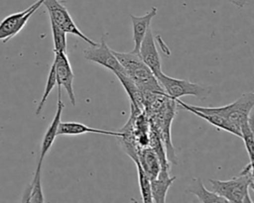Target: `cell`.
Listing matches in <instances>:
<instances>
[{
	"label": "cell",
	"instance_id": "7",
	"mask_svg": "<svg viewBox=\"0 0 254 203\" xmlns=\"http://www.w3.org/2000/svg\"><path fill=\"white\" fill-rule=\"evenodd\" d=\"M83 56L85 59L95 62L111 70L113 73L124 71L112 50L107 46L104 37L101 38L99 44H96L95 46H89L84 49Z\"/></svg>",
	"mask_w": 254,
	"mask_h": 203
},
{
	"label": "cell",
	"instance_id": "8",
	"mask_svg": "<svg viewBox=\"0 0 254 203\" xmlns=\"http://www.w3.org/2000/svg\"><path fill=\"white\" fill-rule=\"evenodd\" d=\"M53 62L55 64L57 85L58 87H64L68 96L70 104L74 107L76 105L75 95L72 86L74 75L66 52L55 51V59Z\"/></svg>",
	"mask_w": 254,
	"mask_h": 203
},
{
	"label": "cell",
	"instance_id": "15",
	"mask_svg": "<svg viewBox=\"0 0 254 203\" xmlns=\"http://www.w3.org/2000/svg\"><path fill=\"white\" fill-rule=\"evenodd\" d=\"M145 173L150 180L154 179L161 169V162L157 152L150 147L140 148L138 151V159Z\"/></svg>",
	"mask_w": 254,
	"mask_h": 203
},
{
	"label": "cell",
	"instance_id": "3",
	"mask_svg": "<svg viewBox=\"0 0 254 203\" xmlns=\"http://www.w3.org/2000/svg\"><path fill=\"white\" fill-rule=\"evenodd\" d=\"M156 77L163 87L165 93L172 99H178L183 96L191 95L202 100L206 98L212 90L211 87L208 86L190 82L186 79H178L168 76L163 71Z\"/></svg>",
	"mask_w": 254,
	"mask_h": 203
},
{
	"label": "cell",
	"instance_id": "16",
	"mask_svg": "<svg viewBox=\"0 0 254 203\" xmlns=\"http://www.w3.org/2000/svg\"><path fill=\"white\" fill-rule=\"evenodd\" d=\"M186 191L193 194L197 198L198 202L201 203H227L224 198H222L212 190H208L207 188H205L200 178H193Z\"/></svg>",
	"mask_w": 254,
	"mask_h": 203
},
{
	"label": "cell",
	"instance_id": "5",
	"mask_svg": "<svg viewBox=\"0 0 254 203\" xmlns=\"http://www.w3.org/2000/svg\"><path fill=\"white\" fill-rule=\"evenodd\" d=\"M49 14L50 21H53L55 24H57L61 29H63L66 34H72L78 38H80L82 41L87 43L89 46H95L97 43L89 39L87 36H85L79 28L76 26L74 21L72 20L69 12L64 5L62 1L59 0H44L43 4Z\"/></svg>",
	"mask_w": 254,
	"mask_h": 203
},
{
	"label": "cell",
	"instance_id": "9",
	"mask_svg": "<svg viewBox=\"0 0 254 203\" xmlns=\"http://www.w3.org/2000/svg\"><path fill=\"white\" fill-rule=\"evenodd\" d=\"M175 100H176V103L179 104L182 108H184L185 110L191 112L192 114L196 115L197 117L207 121L209 124L216 127L217 129L224 130L230 134H233L236 137L241 138V132L239 129H237L234 125H232L229 121H227L222 116L210 111L208 107H198L195 105H190V104H187V103L181 101L179 98L175 99Z\"/></svg>",
	"mask_w": 254,
	"mask_h": 203
},
{
	"label": "cell",
	"instance_id": "10",
	"mask_svg": "<svg viewBox=\"0 0 254 203\" xmlns=\"http://www.w3.org/2000/svg\"><path fill=\"white\" fill-rule=\"evenodd\" d=\"M138 54L156 76L162 72L161 58H160V54L156 46V40L153 35V31L151 27L148 29L140 45Z\"/></svg>",
	"mask_w": 254,
	"mask_h": 203
},
{
	"label": "cell",
	"instance_id": "13",
	"mask_svg": "<svg viewBox=\"0 0 254 203\" xmlns=\"http://www.w3.org/2000/svg\"><path fill=\"white\" fill-rule=\"evenodd\" d=\"M157 8L152 7L150 11H148L143 16H134L130 15V19L132 22V30H133V41H134V49L132 50L133 52L138 53L140 45L148 31L151 27V22L153 18L157 15Z\"/></svg>",
	"mask_w": 254,
	"mask_h": 203
},
{
	"label": "cell",
	"instance_id": "22",
	"mask_svg": "<svg viewBox=\"0 0 254 203\" xmlns=\"http://www.w3.org/2000/svg\"><path fill=\"white\" fill-rule=\"evenodd\" d=\"M57 85V77H56V70H55V64L53 62L52 66H51V69L49 71V74H48V78H47V83H46V87H45V90H44V93H43V96L39 102V105L36 109V115H40V113L42 112L44 106H45V103L49 97V95L51 94L52 90L55 88V86Z\"/></svg>",
	"mask_w": 254,
	"mask_h": 203
},
{
	"label": "cell",
	"instance_id": "18",
	"mask_svg": "<svg viewBox=\"0 0 254 203\" xmlns=\"http://www.w3.org/2000/svg\"><path fill=\"white\" fill-rule=\"evenodd\" d=\"M41 173L42 169L36 168L33 180L27 187V190L23 195V202H45V197L42 189Z\"/></svg>",
	"mask_w": 254,
	"mask_h": 203
},
{
	"label": "cell",
	"instance_id": "11",
	"mask_svg": "<svg viewBox=\"0 0 254 203\" xmlns=\"http://www.w3.org/2000/svg\"><path fill=\"white\" fill-rule=\"evenodd\" d=\"M64 107V104L62 100V87H58V104H57L56 114L54 116V119H53L51 125L49 126V128L47 129V131L43 137V141L41 144V150H40V156H39V160H38V164H37L36 168L42 169V164H43L44 158H45L46 154L49 152V151L51 150V148L55 142Z\"/></svg>",
	"mask_w": 254,
	"mask_h": 203
},
{
	"label": "cell",
	"instance_id": "4",
	"mask_svg": "<svg viewBox=\"0 0 254 203\" xmlns=\"http://www.w3.org/2000/svg\"><path fill=\"white\" fill-rule=\"evenodd\" d=\"M253 106L254 93L253 91H249L243 93L239 98H237L234 102L228 105L221 107H212L209 108V110L222 116L240 130L241 125L250 118Z\"/></svg>",
	"mask_w": 254,
	"mask_h": 203
},
{
	"label": "cell",
	"instance_id": "23",
	"mask_svg": "<svg viewBox=\"0 0 254 203\" xmlns=\"http://www.w3.org/2000/svg\"><path fill=\"white\" fill-rule=\"evenodd\" d=\"M228 1L238 8H244L249 3V0H228Z\"/></svg>",
	"mask_w": 254,
	"mask_h": 203
},
{
	"label": "cell",
	"instance_id": "12",
	"mask_svg": "<svg viewBox=\"0 0 254 203\" xmlns=\"http://www.w3.org/2000/svg\"><path fill=\"white\" fill-rule=\"evenodd\" d=\"M170 165H162L158 175L151 180L152 200L155 203H165L168 190L175 181L176 176H171L169 173Z\"/></svg>",
	"mask_w": 254,
	"mask_h": 203
},
{
	"label": "cell",
	"instance_id": "20",
	"mask_svg": "<svg viewBox=\"0 0 254 203\" xmlns=\"http://www.w3.org/2000/svg\"><path fill=\"white\" fill-rule=\"evenodd\" d=\"M136 166H137V171H138V182H139V188H140V193L142 200L145 203H150L153 202L152 200V194H151V180L148 177V175L145 173L143 170L142 166L140 165L139 161L136 160L134 161Z\"/></svg>",
	"mask_w": 254,
	"mask_h": 203
},
{
	"label": "cell",
	"instance_id": "21",
	"mask_svg": "<svg viewBox=\"0 0 254 203\" xmlns=\"http://www.w3.org/2000/svg\"><path fill=\"white\" fill-rule=\"evenodd\" d=\"M50 22L54 43V51L66 52V33L53 21Z\"/></svg>",
	"mask_w": 254,
	"mask_h": 203
},
{
	"label": "cell",
	"instance_id": "17",
	"mask_svg": "<svg viewBox=\"0 0 254 203\" xmlns=\"http://www.w3.org/2000/svg\"><path fill=\"white\" fill-rule=\"evenodd\" d=\"M123 88L125 89L127 95L129 96L130 103L136 108L144 111V93L139 89V87L133 82V80L125 73V71H120L114 73Z\"/></svg>",
	"mask_w": 254,
	"mask_h": 203
},
{
	"label": "cell",
	"instance_id": "1",
	"mask_svg": "<svg viewBox=\"0 0 254 203\" xmlns=\"http://www.w3.org/2000/svg\"><path fill=\"white\" fill-rule=\"evenodd\" d=\"M253 163L244 166L237 176L229 180L209 179L210 188L213 192L232 203H253L249 194V188L253 189Z\"/></svg>",
	"mask_w": 254,
	"mask_h": 203
},
{
	"label": "cell",
	"instance_id": "14",
	"mask_svg": "<svg viewBox=\"0 0 254 203\" xmlns=\"http://www.w3.org/2000/svg\"><path fill=\"white\" fill-rule=\"evenodd\" d=\"M83 134H99L113 137H121L123 134L120 131H106L88 127L78 122H60L57 136H77Z\"/></svg>",
	"mask_w": 254,
	"mask_h": 203
},
{
	"label": "cell",
	"instance_id": "2",
	"mask_svg": "<svg viewBox=\"0 0 254 203\" xmlns=\"http://www.w3.org/2000/svg\"><path fill=\"white\" fill-rule=\"evenodd\" d=\"M114 55L122 65L125 73L133 80L143 93H161L166 94L159 83L156 75L145 64L138 53L131 51L121 52L113 51Z\"/></svg>",
	"mask_w": 254,
	"mask_h": 203
},
{
	"label": "cell",
	"instance_id": "6",
	"mask_svg": "<svg viewBox=\"0 0 254 203\" xmlns=\"http://www.w3.org/2000/svg\"><path fill=\"white\" fill-rule=\"evenodd\" d=\"M44 0H37L27 9L13 13L0 22V41L7 43L9 40L17 36L28 23L31 16L42 6Z\"/></svg>",
	"mask_w": 254,
	"mask_h": 203
},
{
	"label": "cell",
	"instance_id": "19",
	"mask_svg": "<svg viewBox=\"0 0 254 203\" xmlns=\"http://www.w3.org/2000/svg\"><path fill=\"white\" fill-rule=\"evenodd\" d=\"M253 120L252 117L241 125L240 132H241V139L244 142L245 149L247 154L249 156V162L253 163V145H254V135H253Z\"/></svg>",
	"mask_w": 254,
	"mask_h": 203
}]
</instances>
